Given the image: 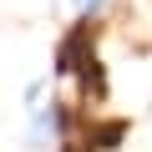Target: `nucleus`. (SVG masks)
I'll list each match as a JSON object with an SVG mask.
<instances>
[{
    "instance_id": "nucleus-1",
    "label": "nucleus",
    "mask_w": 152,
    "mask_h": 152,
    "mask_svg": "<svg viewBox=\"0 0 152 152\" xmlns=\"http://www.w3.org/2000/svg\"><path fill=\"white\" fill-rule=\"evenodd\" d=\"M96 56V46H91V36H86V20L81 26H71L66 36H61V46H56V76H81V66Z\"/></svg>"
},
{
    "instance_id": "nucleus-2",
    "label": "nucleus",
    "mask_w": 152,
    "mask_h": 152,
    "mask_svg": "<svg viewBox=\"0 0 152 152\" xmlns=\"http://www.w3.org/2000/svg\"><path fill=\"white\" fill-rule=\"evenodd\" d=\"M71 5H76V15H81V20H91V15H102V10L112 5V0H71Z\"/></svg>"
}]
</instances>
